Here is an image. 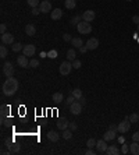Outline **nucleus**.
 I'll list each match as a JSON object with an SVG mask.
<instances>
[{
	"instance_id": "nucleus-1",
	"label": "nucleus",
	"mask_w": 139,
	"mask_h": 155,
	"mask_svg": "<svg viewBox=\"0 0 139 155\" xmlns=\"http://www.w3.org/2000/svg\"><path fill=\"white\" fill-rule=\"evenodd\" d=\"M19 87V83L17 78L14 77H7V80L3 83V87H1V90H3V94L6 95V97H11L14 95L17 90H18Z\"/></svg>"
},
{
	"instance_id": "nucleus-2",
	"label": "nucleus",
	"mask_w": 139,
	"mask_h": 155,
	"mask_svg": "<svg viewBox=\"0 0 139 155\" xmlns=\"http://www.w3.org/2000/svg\"><path fill=\"white\" fill-rule=\"evenodd\" d=\"M76 29H78V32L79 34H83V35H86V34H90L92 32V25H90V22L88 21H81L78 25H76Z\"/></svg>"
},
{
	"instance_id": "nucleus-3",
	"label": "nucleus",
	"mask_w": 139,
	"mask_h": 155,
	"mask_svg": "<svg viewBox=\"0 0 139 155\" xmlns=\"http://www.w3.org/2000/svg\"><path fill=\"white\" fill-rule=\"evenodd\" d=\"M72 69H74V67H72V63H71L70 60H65V62H63V63L60 65L58 71H60V74H61V76H68Z\"/></svg>"
},
{
	"instance_id": "nucleus-4",
	"label": "nucleus",
	"mask_w": 139,
	"mask_h": 155,
	"mask_svg": "<svg viewBox=\"0 0 139 155\" xmlns=\"http://www.w3.org/2000/svg\"><path fill=\"white\" fill-rule=\"evenodd\" d=\"M131 124H132V123L129 122V117L126 116L122 122L118 123V131H120V133H128L129 129H131Z\"/></svg>"
},
{
	"instance_id": "nucleus-5",
	"label": "nucleus",
	"mask_w": 139,
	"mask_h": 155,
	"mask_svg": "<svg viewBox=\"0 0 139 155\" xmlns=\"http://www.w3.org/2000/svg\"><path fill=\"white\" fill-rule=\"evenodd\" d=\"M39 10L40 13H51V3L49 0H42L39 4Z\"/></svg>"
},
{
	"instance_id": "nucleus-6",
	"label": "nucleus",
	"mask_w": 139,
	"mask_h": 155,
	"mask_svg": "<svg viewBox=\"0 0 139 155\" xmlns=\"http://www.w3.org/2000/svg\"><path fill=\"white\" fill-rule=\"evenodd\" d=\"M70 112L72 113V115H75V116H78V115H81V112H82V105H81V102H74L72 105H70Z\"/></svg>"
},
{
	"instance_id": "nucleus-7",
	"label": "nucleus",
	"mask_w": 139,
	"mask_h": 155,
	"mask_svg": "<svg viewBox=\"0 0 139 155\" xmlns=\"http://www.w3.org/2000/svg\"><path fill=\"white\" fill-rule=\"evenodd\" d=\"M1 43H3V45H13L14 43V35L10 32L1 34Z\"/></svg>"
},
{
	"instance_id": "nucleus-8",
	"label": "nucleus",
	"mask_w": 139,
	"mask_h": 155,
	"mask_svg": "<svg viewBox=\"0 0 139 155\" xmlns=\"http://www.w3.org/2000/svg\"><path fill=\"white\" fill-rule=\"evenodd\" d=\"M35 52H36V48L35 45H32V43H28V45H24V49H22V55H25V56H33L35 55Z\"/></svg>"
},
{
	"instance_id": "nucleus-9",
	"label": "nucleus",
	"mask_w": 139,
	"mask_h": 155,
	"mask_svg": "<svg viewBox=\"0 0 139 155\" xmlns=\"http://www.w3.org/2000/svg\"><path fill=\"white\" fill-rule=\"evenodd\" d=\"M3 74H4L6 77H13L14 67H13V65H11L10 62H7V63H4V65H3Z\"/></svg>"
},
{
	"instance_id": "nucleus-10",
	"label": "nucleus",
	"mask_w": 139,
	"mask_h": 155,
	"mask_svg": "<svg viewBox=\"0 0 139 155\" xmlns=\"http://www.w3.org/2000/svg\"><path fill=\"white\" fill-rule=\"evenodd\" d=\"M96 18V13L93 10H86L82 13V20L83 21H88V22H92L93 20Z\"/></svg>"
},
{
	"instance_id": "nucleus-11",
	"label": "nucleus",
	"mask_w": 139,
	"mask_h": 155,
	"mask_svg": "<svg viewBox=\"0 0 139 155\" xmlns=\"http://www.w3.org/2000/svg\"><path fill=\"white\" fill-rule=\"evenodd\" d=\"M97 46H99V39L97 38H89L88 41H86V48H88V50H95Z\"/></svg>"
},
{
	"instance_id": "nucleus-12",
	"label": "nucleus",
	"mask_w": 139,
	"mask_h": 155,
	"mask_svg": "<svg viewBox=\"0 0 139 155\" xmlns=\"http://www.w3.org/2000/svg\"><path fill=\"white\" fill-rule=\"evenodd\" d=\"M96 148H97V152H106L108 148L107 141L103 138V140H97V144H96Z\"/></svg>"
},
{
	"instance_id": "nucleus-13",
	"label": "nucleus",
	"mask_w": 139,
	"mask_h": 155,
	"mask_svg": "<svg viewBox=\"0 0 139 155\" xmlns=\"http://www.w3.org/2000/svg\"><path fill=\"white\" fill-rule=\"evenodd\" d=\"M6 145L8 147V149L11 151V154H14V152H19V151H21V145H19V144H15V142H13V141H8V140H7Z\"/></svg>"
},
{
	"instance_id": "nucleus-14",
	"label": "nucleus",
	"mask_w": 139,
	"mask_h": 155,
	"mask_svg": "<svg viewBox=\"0 0 139 155\" xmlns=\"http://www.w3.org/2000/svg\"><path fill=\"white\" fill-rule=\"evenodd\" d=\"M117 137V131H114V130H107L104 134H103V138L106 140V141H111V140H114Z\"/></svg>"
},
{
	"instance_id": "nucleus-15",
	"label": "nucleus",
	"mask_w": 139,
	"mask_h": 155,
	"mask_svg": "<svg viewBox=\"0 0 139 155\" xmlns=\"http://www.w3.org/2000/svg\"><path fill=\"white\" fill-rule=\"evenodd\" d=\"M17 63H18L21 67H29V60H28V56H25V55L18 56V59H17Z\"/></svg>"
},
{
	"instance_id": "nucleus-16",
	"label": "nucleus",
	"mask_w": 139,
	"mask_h": 155,
	"mask_svg": "<svg viewBox=\"0 0 139 155\" xmlns=\"http://www.w3.org/2000/svg\"><path fill=\"white\" fill-rule=\"evenodd\" d=\"M50 17H51V20H54V21L60 20L63 17V10H61V8H54L50 13Z\"/></svg>"
},
{
	"instance_id": "nucleus-17",
	"label": "nucleus",
	"mask_w": 139,
	"mask_h": 155,
	"mask_svg": "<svg viewBox=\"0 0 139 155\" xmlns=\"http://www.w3.org/2000/svg\"><path fill=\"white\" fill-rule=\"evenodd\" d=\"M68 124H70V122L65 117H64V119H60V120H57V129L65 130V129H68Z\"/></svg>"
},
{
	"instance_id": "nucleus-18",
	"label": "nucleus",
	"mask_w": 139,
	"mask_h": 155,
	"mask_svg": "<svg viewBox=\"0 0 139 155\" xmlns=\"http://www.w3.org/2000/svg\"><path fill=\"white\" fill-rule=\"evenodd\" d=\"M129 152L132 155H139V141H133L129 145Z\"/></svg>"
},
{
	"instance_id": "nucleus-19",
	"label": "nucleus",
	"mask_w": 139,
	"mask_h": 155,
	"mask_svg": "<svg viewBox=\"0 0 139 155\" xmlns=\"http://www.w3.org/2000/svg\"><path fill=\"white\" fill-rule=\"evenodd\" d=\"M25 34L29 35V36H33V35L36 34V27L33 25V24H28V25L25 27Z\"/></svg>"
},
{
	"instance_id": "nucleus-20",
	"label": "nucleus",
	"mask_w": 139,
	"mask_h": 155,
	"mask_svg": "<svg viewBox=\"0 0 139 155\" xmlns=\"http://www.w3.org/2000/svg\"><path fill=\"white\" fill-rule=\"evenodd\" d=\"M47 138H49L50 141L56 142V141H58V140H60V134H57L56 131H53V130H50V131L47 133Z\"/></svg>"
},
{
	"instance_id": "nucleus-21",
	"label": "nucleus",
	"mask_w": 139,
	"mask_h": 155,
	"mask_svg": "<svg viewBox=\"0 0 139 155\" xmlns=\"http://www.w3.org/2000/svg\"><path fill=\"white\" fill-rule=\"evenodd\" d=\"M71 45L74 46L75 49H79L81 46H83V41L81 38H72V41H71Z\"/></svg>"
},
{
	"instance_id": "nucleus-22",
	"label": "nucleus",
	"mask_w": 139,
	"mask_h": 155,
	"mask_svg": "<svg viewBox=\"0 0 139 155\" xmlns=\"http://www.w3.org/2000/svg\"><path fill=\"white\" fill-rule=\"evenodd\" d=\"M106 154H107V155H118V154H120V149L117 148L115 145H108Z\"/></svg>"
},
{
	"instance_id": "nucleus-23",
	"label": "nucleus",
	"mask_w": 139,
	"mask_h": 155,
	"mask_svg": "<svg viewBox=\"0 0 139 155\" xmlns=\"http://www.w3.org/2000/svg\"><path fill=\"white\" fill-rule=\"evenodd\" d=\"M53 102L54 103H61L64 101V97H63V94L61 92H56V94H53Z\"/></svg>"
},
{
	"instance_id": "nucleus-24",
	"label": "nucleus",
	"mask_w": 139,
	"mask_h": 155,
	"mask_svg": "<svg viewBox=\"0 0 139 155\" xmlns=\"http://www.w3.org/2000/svg\"><path fill=\"white\" fill-rule=\"evenodd\" d=\"M75 59H76L75 48H72V49H68V52H67V60L72 62V60H75Z\"/></svg>"
},
{
	"instance_id": "nucleus-25",
	"label": "nucleus",
	"mask_w": 139,
	"mask_h": 155,
	"mask_svg": "<svg viewBox=\"0 0 139 155\" xmlns=\"http://www.w3.org/2000/svg\"><path fill=\"white\" fill-rule=\"evenodd\" d=\"M0 110H1V117H7L10 115V106H8V105H4V103H3Z\"/></svg>"
},
{
	"instance_id": "nucleus-26",
	"label": "nucleus",
	"mask_w": 139,
	"mask_h": 155,
	"mask_svg": "<svg viewBox=\"0 0 139 155\" xmlns=\"http://www.w3.org/2000/svg\"><path fill=\"white\" fill-rule=\"evenodd\" d=\"M64 6H65V8H68V10H72V8H75L76 1L75 0H65L64 1Z\"/></svg>"
},
{
	"instance_id": "nucleus-27",
	"label": "nucleus",
	"mask_w": 139,
	"mask_h": 155,
	"mask_svg": "<svg viewBox=\"0 0 139 155\" xmlns=\"http://www.w3.org/2000/svg\"><path fill=\"white\" fill-rule=\"evenodd\" d=\"M63 138L64 140H71L72 138V130H70V129L63 130Z\"/></svg>"
},
{
	"instance_id": "nucleus-28",
	"label": "nucleus",
	"mask_w": 139,
	"mask_h": 155,
	"mask_svg": "<svg viewBox=\"0 0 139 155\" xmlns=\"http://www.w3.org/2000/svg\"><path fill=\"white\" fill-rule=\"evenodd\" d=\"M71 95L72 97H75V99H79V98H82V91L79 90V88H75V90H72L71 91Z\"/></svg>"
},
{
	"instance_id": "nucleus-29",
	"label": "nucleus",
	"mask_w": 139,
	"mask_h": 155,
	"mask_svg": "<svg viewBox=\"0 0 139 155\" xmlns=\"http://www.w3.org/2000/svg\"><path fill=\"white\" fill-rule=\"evenodd\" d=\"M11 49H13V52H19L24 49V46H22V43H19V42H14L13 46H11Z\"/></svg>"
},
{
	"instance_id": "nucleus-30",
	"label": "nucleus",
	"mask_w": 139,
	"mask_h": 155,
	"mask_svg": "<svg viewBox=\"0 0 139 155\" xmlns=\"http://www.w3.org/2000/svg\"><path fill=\"white\" fill-rule=\"evenodd\" d=\"M96 144H97V141H96L95 138H89L88 141H86V147L88 148H95Z\"/></svg>"
},
{
	"instance_id": "nucleus-31",
	"label": "nucleus",
	"mask_w": 139,
	"mask_h": 155,
	"mask_svg": "<svg viewBox=\"0 0 139 155\" xmlns=\"http://www.w3.org/2000/svg\"><path fill=\"white\" fill-rule=\"evenodd\" d=\"M81 20H82V15H75V17L71 18V24H72V25H78V24L81 22Z\"/></svg>"
},
{
	"instance_id": "nucleus-32",
	"label": "nucleus",
	"mask_w": 139,
	"mask_h": 155,
	"mask_svg": "<svg viewBox=\"0 0 139 155\" xmlns=\"http://www.w3.org/2000/svg\"><path fill=\"white\" fill-rule=\"evenodd\" d=\"M38 66H39L38 59H31V60H29V67H31V69H36Z\"/></svg>"
},
{
	"instance_id": "nucleus-33",
	"label": "nucleus",
	"mask_w": 139,
	"mask_h": 155,
	"mask_svg": "<svg viewBox=\"0 0 139 155\" xmlns=\"http://www.w3.org/2000/svg\"><path fill=\"white\" fill-rule=\"evenodd\" d=\"M129 117V122L131 123H138L139 122V115L138 113H132L131 116H128Z\"/></svg>"
},
{
	"instance_id": "nucleus-34",
	"label": "nucleus",
	"mask_w": 139,
	"mask_h": 155,
	"mask_svg": "<svg viewBox=\"0 0 139 155\" xmlns=\"http://www.w3.org/2000/svg\"><path fill=\"white\" fill-rule=\"evenodd\" d=\"M6 56H7V48L4 45H1L0 46V58L4 59Z\"/></svg>"
},
{
	"instance_id": "nucleus-35",
	"label": "nucleus",
	"mask_w": 139,
	"mask_h": 155,
	"mask_svg": "<svg viewBox=\"0 0 139 155\" xmlns=\"http://www.w3.org/2000/svg\"><path fill=\"white\" fill-rule=\"evenodd\" d=\"M81 66H82V63H81V60H78V59H75V60H72V67H74L75 70H78V69H81Z\"/></svg>"
},
{
	"instance_id": "nucleus-36",
	"label": "nucleus",
	"mask_w": 139,
	"mask_h": 155,
	"mask_svg": "<svg viewBox=\"0 0 139 155\" xmlns=\"http://www.w3.org/2000/svg\"><path fill=\"white\" fill-rule=\"evenodd\" d=\"M28 1V4L33 8V7H39V4H40V1L39 0H26Z\"/></svg>"
},
{
	"instance_id": "nucleus-37",
	"label": "nucleus",
	"mask_w": 139,
	"mask_h": 155,
	"mask_svg": "<svg viewBox=\"0 0 139 155\" xmlns=\"http://www.w3.org/2000/svg\"><path fill=\"white\" fill-rule=\"evenodd\" d=\"M47 58H50V59H57V50H56V49H51L50 52H47Z\"/></svg>"
},
{
	"instance_id": "nucleus-38",
	"label": "nucleus",
	"mask_w": 139,
	"mask_h": 155,
	"mask_svg": "<svg viewBox=\"0 0 139 155\" xmlns=\"http://www.w3.org/2000/svg\"><path fill=\"white\" fill-rule=\"evenodd\" d=\"M75 101H76V99H75V97H72V95H70V97L67 98V99H65V103H67V105H68V106H70V105H72V103L75 102Z\"/></svg>"
},
{
	"instance_id": "nucleus-39",
	"label": "nucleus",
	"mask_w": 139,
	"mask_h": 155,
	"mask_svg": "<svg viewBox=\"0 0 139 155\" xmlns=\"http://www.w3.org/2000/svg\"><path fill=\"white\" fill-rule=\"evenodd\" d=\"M121 152H122V154H128V152H129V145H126V144H124V142H122V148H121Z\"/></svg>"
},
{
	"instance_id": "nucleus-40",
	"label": "nucleus",
	"mask_w": 139,
	"mask_h": 155,
	"mask_svg": "<svg viewBox=\"0 0 139 155\" xmlns=\"http://www.w3.org/2000/svg\"><path fill=\"white\" fill-rule=\"evenodd\" d=\"M68 129H70V130H72V131H75V130L78 129V126H76V123H75V122H70Z\"/></svg>"
},
{
	"instance_id": "nucleus-41",
	"label": "nucleus",
	"mask_w": 139,
	"mask_h": 155,
	"mask_svg": "<svg viewBox=\"0 0 139 155\" xmlns=\"http://www.w3.org/2000/svg\"><path fill=\"white\" fill-rule=\"evenodd\" d=\"M31 13H32V15H38V14L40 13V10H39V7H33Z\"/></svg>"
},
{
	"instance_id": "nucleus-42",
	"label": "nucleus",
	"mask_w": 139,
	"mask_h": 155,
	"mask_svg": "<svg viewBox=\"0 0 139 155\" xmlns=\"http://www.w3.org/2000/svg\"><path fill=\"white\" fill-rule=\"evenodd\" d=\"M63 38H64V41H67V42H71V41H72V38H71V35H70V34H64Z\"/></svg>"
},
{
	"instance_id": "nucleus-43",
	"label": "nucleus",
	"mask_w": 139,
	"mask_h": 155,
	"mask_svg": "<svg viewBox=\"0 0 139 155\" xmlns=\"http://www.w3.org/2000/svg\"><path fill=\"white\" fill-rule=\"evenodd\" d=\"M0 32H1V34L7 32V31H6V24H1V25H0Z\"/></svg>"
},
{
	"instance_id": "nucleus-44",
	"label": "nucleus",
	"mask_w": 139,
	"mask_h": 155,
	"mask_svg": "<svg viewBox=\"0 0 139 155\" xmlns=\"http://www.w3.org/2000/svg\"><path fill=\"white\" fill-rule=\"evenodd\" d=\"M132 140H133V141H139V133H133V134H132Z\"/></svg>"
},
{
	"instance_id": "nucleus-45",
	"label": "nucleus",
	"mask_w": 139,
	"mask_h": 155,
	"mask_svg": "<svg viewBox=\"0 0 139 155\" xmlns=\"http://www.w3.org/2000/svg\"><path fill=\"white\" fill-rule=\"evenodd\" d=\"M85 154H88V155H95V151L92 148H88L86 151H85Z\"/></svg>"
},
{
	"instance_id": "nucleus-46",
	"label": "nucleus",
	"mask_w": 139,
	"mask_h": 155,
	"mask_svg": "<svg viewBox=\"0 0 139 155\" xmlns=\"http://www.w3.org/2000/svg\"><path fill=\"white\" fill-rule=\"evenodd\" d=\"M86 50H88L86 45H85V46H81V48H79V52H81V53H86Z\"/></svg>"
},
{
	"instance_id": "nucleus-47",
	"label": "nucleus",
	"mask_w": 139,
	"mask_h": 155,
	"mask_svg": "<svg viewBox=\"0 0 139 155\" xmlns=\"http://www.w3.org/2000/svg\"><path fill=\"white\" fill-rule=\"evenodd\" d=\"M132 21L135 24H139V15H133L132 17Z\"/></svg>"
},
{
	"instance_id": "nucleus-48",
	"label": "nucleus",
	"mask_w": 139,
	"mask_h": 155,
	"mask_svg": "<svg viewBox=\"0 0 139 155\" xmlns=\"http://www.w3.org/2000/svg\"><path fill=\"white\" fill-rule=\"evenodd\" d=\"M110 129L114 130V131H118V124H117V126H115V124H111V126H110Z\"/></svg>"
},
{
	"instance_id": "nucleus-49",
	"label": "nucleus",
	"mask_w": 139,
	"mask_h": 155,
	"mask_svg": "<svg viewBox=\"0 0 139 155\" xmlns=\"http://www.w3.org/2000/svg\"><path fill=\"white\" fill-rule=\"evenodd\" d=\"M79 102H81V105H82V106H83V105H86V99H85V98H79Z\"/></svg>"
},
{
	"instance_id": "nucleus-50",
	"label": "nucleus",
	"mask_w": 139,
	"mask_h": 155,
	"mask_svg": "<svg viewBox=\"0 0 139 155\" xmlns=\"http://www.w3.org/2000/svg\"><path fill=\"white\" fill-rule=\"evenodd\" d=\"M39 56H40L42 59H43V58H47V53H46V52H40V55H39Z\"/></svg>"
},
{
	"instance_id": "nucleus-51",
	"label": "nucleus",
	"mask_w": 139,
	"mask_h": 155,
	"mask_svg": "<svg viewBox=\"0 0 139 155\" xmlns=\"http://www.w3.org/2000/svg\"><path fill=\"white\" fill-rule=\"evenodd\" d=\"M138 32H139V24H138Z\"/></svg>"
},
{
	"instance_id": "nucleus-52",
	"label": "nucleus",
	"mask_w": 139,
	"mask_h": 155,
	"mask_svg": "<svg viewBox=\"0 0 139 155\" xmlns=\"http://www.w3.org/2000/svg\"><path fill=\"white\" fill-rule=\"evenodd\" d=\"M126 1H132V0H126Z\"/></svg>"
}]
</instances>
